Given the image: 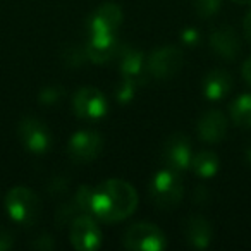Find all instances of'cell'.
Segmentation results:
<instances>
[{
    "mask_svg": "<svg viewBox=\"0 0 251 251\" xmlns=\"http://www.w3.org/2000/svg\"><path fill=\"white\" fill-rule=\"evenodd\" d=\"M134 95H136V84H134L133 81L122 77V81L117 84V88H115V100L121 105H126L133 100Z\"/></svg>",
    "mask_w": 251,
    "mask_h": 251,
    "instance_id": "obj_24",
    "label": "cell"
},
{
    "mask_svg": "<svg viewBox=\"0 0 251 251\" xmlns=\"http://www.w3.org/2000/svg\"><path fill=\"white\" fill-rule=\"evenodd\" d=\"M29 246L35 248V250H43V251H50L55 248V241L50 234H43V236H38L35 241L29 243Z\"/></svg>",
    "mask_w": 251,
    "mask_h": 251,
    "instance_id": "obj_25",
    "label": "cell"
},
{
    "mask_svg": "<svg viewBox=\"0 0 251 251\" xmlns=\"http://www.w3.org/2000/svg\"><path fill=\"white\" fill-rule=\"evenodd\" d=\"M244 33H246L248 40L251 42V11L248 12V16L244 18Z\"/></svg>",
    "mask_w": 251,
    "mask_h": 251,
    "instance_id": "obj_31",
    "label": "cell"
},
{
    "mask_svg": "<svg viewBox=\"0 0 251 251\" xmlns=\"http://www.w3.org/2000/svg\"><path fill=\"white\" fill-rule=\"evenodd\" d=\"M181 38L186 45L195 47V45H198V42H200V33H198V29H195V28H186L184 31H182Z\"/></svg>",
    "mask_w": 251,
    "mask_h": 251,
    "instance_id": "obj_29",
    "label": "cell"
},
{
    "mask_svg": "<svg viewBox=\"0 0 251 251\" xmlns=\"http://www.w3.org/2000/svg\"><path fill=\"white\" fill-rule=\"evenodd\" d=\"M66 189H67V179L60 177V176L53 177L52 181H50V184H49V193L52 196L62 195V193H66Z\"/></svg>",
    "mask_w": 251,
    "mask_h": 251,
    "instance_id": "obj_28",
    "label": "cell"
},
{
    "mask_svg": "<svg viewBox=\"0 0 251 251\" xmlns=\"http://www.w3.org/2000/svg\"><path fill=\"white\" fill-rule=\"evenodd\" d=\"M189 167L203 179H208L212 176H215V172L219 171V157L213 151H200V153L193 155V160Z\"/></svg>",
    "mask_w": 251,
    "mask_h": 251,
    "instance_id": "obj_18",
    "label": "cell"
},
{
    "mask_svg": "<svg viewBox=\"0 0 251 251\" xmlns=\"http://www.w3.org/2000/svg\"><path fill=\"white\" fill-rule=\"evenodd\" d=\"M138 206V195L129 182L108 179L93 189L91 215L103 222H121L133 215Z\"/></svg>",
    "mask_w": 251,
    "mask_h": 251,
    "instance_id": "obj_1",
    "label": "cell"
},
{
    "mask_svg": "<svg viewBox=\"0 0 251 251\" xmlns=\"http://www.w3.org/2000/svg\"><path fill=\"white\" fill-rule=\"evenodd\" d=\"M73 108L74 114L79 119L86 121H98L101 119L108 110V103L105 95L100 90L91 86H84L74 93L73 98Z\"/></svg>",
    "mask_w": 251,
    "mask_h": 251,
    "instance_id": "obj_10",
    "label": "cell"
},
{
    "mask_svg": "<svg viewBox=\"0 0 251 251\" xmlns=\"http://www.w3.org/2000/svg\"><path fill=\"white\" fill-rule=\"evenodd\" d=\"M220 4H222V0H193L195 12L201 19H208L215 16L220 9Z\"/></svg>",
    "mask_w": 251,
    "mask_h": 251,
    "instance_id": "obj_23",
    "label": "cell"
},
{
    "mask_svg": "<svg viewBox=\"0 0 251 251\" xmlns=\"http://www.w3.org/2000/svg\"><path fill=\"white\" fill-rule=\"evenodd\" d=\"M5 208L16 224L21 227H31L40 219V198L33 189L18 186L5 196Z\"/></svg>",
    "mask_w": 251,
    "mask_h": 251,
    "instance_id": "obj_3",
    "label": "cell"
},
{
    "mask_svg": "<svg viewBox=\"0 0 251 251\" xmlns=\"http://www.w3.org/2000/svg\"><path fill=\"white\" fill-rule=\"evenodd\" d=\"M14 246V236L5 226L0 224V251H7Z\"/></svg>",
    "mask_w": 251,
    "mask_h": 251,
    "instance_id": "obj_26",
    "label": "cell"
},
{
    "mask_svg": "<svg viewBox=\"0 0 251 251\" xmlns=\"http://www.w3.org/2000/svg\"><path fill=\"white\" fill-rule=\"evenodd\" d=\"M227 134V119L220 110H208L198 119V136L205 143H219Z\"/></svg>",
    "mask_w": 251,
    "mask_h": 251,
    "instance_id": "obj_14",
    "label": "cell"
},
{
    "mask_svg": "<svg viewBox=\"0 0 251 251\" xmlns=\"http://www.w3.org/2000/svg\"><path fill=\"white\" fill-rule=\"evenodd\" d=\"M230 117L239 127L251 129V95H241L230 105Z\"/></svg>",
    "mask_w": 251,
    "mask_h": 251,
    "instance_id": "obj_19",
    "label": "cell"
},
{
    "mask_svg": "<svg viewBox=\"0 0 251 251\" xmlns=\"http://www.w3.org/2000/svg\"><path fill=\"white\" fill-rule=\"evenodd\" d=\"M184 236L186 241L191 244L193 248L203 250L210 244L213 236V230L210 222L201 215H191L184 222Z\"/></svg>",
    "mask_w": 251,
    "mask_h": 251,
    "instance_id": "obj_16",
    "label": "cell"
},
{
    "mask_svg": "<svg viewBox=\"0 0 251 251\" xmlns=\"http://www.w3.org/2000/svg\"><path fill=\"white\" fill-rule=\"evenodd\" d=\"M230 88H232V76L224 69L210 71L203 79V95L212 101L227 97Z\"/></svg>",
    "mask_w": 251,
    "mask_h": 251,
    "instance_id": "obj_17",
    "label": "cell"
},
{
    "mask_svg": "<svg viewBox=\"0 0 251 251\" xmlns=\"http://www.w3.org/2000/svg\"><path fill=\"white\" fill-rule=\"evenodd\" d=\"M244 160H246V164H251V145L244 150Z\"/></svg>",
    "mask_w": 251,
    "mask_h": 251,
    "instance_id": "obj_32",
    "label": "cell"
},
{
    "mask_svg": "<svg viewBox=\"0 0 251 251\" xmlns=\"http://www.w3.org/2000/svg\"><path fill=\"white\" fill-rule=\"evenodd\" d=\"M210 47L219 57L234 60L241 52V40L230 26H220L210 35Z\"/></svg>",
    "mask_w": 251,
    "mask_h": 251,
    "instance_id": "obj_13",
    "label": "cell"
},
{
    "mask_svg": "<svg viewBox=\"0 0 251 251\" xmlns=\"http://www.w3.org/2000/svg\"><path fill=\"white\" fill-rule=\"evenodd\" d=\"M69 237L77 251H93L101 244V230L90 213H79L71 222Z\"/></svg>",
    "mask_w": 251,
    "mask_h": 251,
    "instance_id": "obj_8",
    "label": "cell"
},
{
    "mask_svg": "<svg viewBox=\"0 0 251 251\" xmlns=\"http://www.w3.org/2000/svg\"><path fill=\"white\" fill-rule=\"evenodd\" d=\"M124 246L133 251H162L167 246L165 234L155 224L136 222L124 232Z\"/></svg>",
    "mask_w": 251,
    "mask_h": 251,
    "instance_id": "obj_4",
    "label": "cell"
},
{
    "mask_svg": "<svg viewBox=\"0 0 251 251\" xmlns=\"http://www.w3.org/2000/svg\"><path fill=\"white\" fill-rule=\"evenodd\" d=\"M182 182L179 172L171 167H165L153 176L150 182V196L155 206L160 210H174L182 201Z\"/></svg>",
    "mask_w": 251,
    "mask_h": 251,
    "instance_id": "obj_2",
    "label": "cell"
},
{
    "mask_svg": "<svg viewBox=\"0 0 251 251\" xmlns=\"http://www.w3.org/2000/svg\"><path fill=\"white\" fill-rule=\"evenodd\" d=\"M93 189L91 186H79L74 195V203L81 213H91V203H93Z\"/></svg>",
    "mask_w": 251,
    "mask_h": 251,
    "instance_id": "obj_22",
    "label": "cell"
},
{
    "mask_svg": "<svg viewBox=\"0 0 251 251\" xmlns=\"http://www.w3.org/2000/svg\"><path fill=\"white\" fill-rule=\"evenodd\" d=\"M122 23V11L117 4L107 2L100 5L88 19V29L93 35H114Z\"/></svg>",
    "mask_w": 251,
    "mask_h": 251,
    "instance_id": "obj_12",
    "label": "cell"
},
{
    "mask_svg": "<svg viewBox=\"0 0 251 251\" xmlns=\"http://www.w3.org/2000/svg\"><path fill=\"white\" fill-rule=\"evenodd\" d=\"M119 42L115 35H93L86 45L88 60L93 64H105L115 59L119 52Z\"/></svg>",
    "mask_w": 251,
    "mask_h": 251,
    "instance_id": "obj_15",
    "label": "cell"
},
{
    "mask_svg": "<svg viewBox=\"0 0 251 251\" xmlns=\"http://www.w3.org/2000/svg\"><path fill=\"white\" fill-rule=\"evenodd\" d=\"M18 136L23 147L35 155H45L52 147V133L49 126L36 117L21 119L18 126Z\"/></svg>",
    "mask_w": 251,
    "mask_h": 251,
    "instance_id": "obj_5",
    "label": "cell"
},
{
    "mask_svg": "<svg viewBox=\"0 0 251 251\" xmlns=\"http://www.w3.org/2000/svg\"><path fill=\"white\" fill-rule=\"evenodd\" d=\"M119 69L122 73V77L133 81L136 86H143L150 79V71L145 59V53L141 50L134 49L131 45H121L117 52Z\"/></svg>",
    "mask_w": 251,
    "mask_h": 251,
    "instance_id": "obj_7",
    "label": "cell"
},
{
    "mask_svg": "<svg viewBox=\"0 0 251 251\" xmlns=\"http://www.w3.org/2000/svg\"><path fill=\"white\" fill-rule=\"evenodd\" d=\"M60 60L66 67H81L88 60L86 47L77 45V43H69V45L62 47Z\"/></svg>",
    "mask_w": 251,
    "mask_h": 251,
    "instance_id": "obj_20",
    "label": "cell"
},
{
    "mask_svg": "<svg viewBox=\"0 0 251 251\" xmlns=\"http://www.w3.org/2000/svg\"><path fill=\"white\" fill-rule=\"evenodd\" d=\"M232 2H236V4H239V5H250L251 4V0H232Z\"/></svg>",
    "mask_w": 251,
    "mask_h": 251,
    "instance_id": "obj_33",
    "label": "cell"
},
{
    "mask_svg": "<svg viewBox=\"0 0 251 251\" xmlns=\"http://www.w3.org/2000/svg\"><path fill=\"white\" fill-rule=\"evenodd\" d=\"M103 150V138L97 131H77L67 143V155L76 164H88L100 157Z\"/></svg>",
    "mask_w": 251,
    "mask_h": 251,
    "instance_id": "obj_9",
    "label": "cell"
},
{
    "mask_svg": "<svg viewBox=\"0 0 251 251\" xmlns=\"http://www.w3.org/2000/svg\"><path fill=\"white\" fill-rule=\"evenodd\" d=\"M208 200H210V189L205 184H198L193 189V201L196 205H205V203H208Z\"/></svg>",
    "mask_w": 251,
    "mask_h": 251,
    "instance_id": "obj_27",
    "label": "cell"
},
{
    "mask_svg": "<svg viewBox=\"0 0 251 251\" xmlns=\"http://www.w3.org/2000/svg\"><path fill=\"white\" fill-rule=\"evenodd\" d=\"M243 77H244V81L251 86V57L246 59V62L243 64Z\"/></svg>",
    "mask_w": 251,
    "mask_h": 251,
    "instance_id": "obj_30",
    "label": "cell"
},
{
    "mask_svg": "<svg viewBox=\"0 0 251 251\" xmlns=\"http://www.w3.org/2000/svg\"><path fill=\"white\" fill-rule=\"evenodd\" d=\"M162 160L165 167H171L177 172L186 171L193 160L191 140L184 133L171 134L162 148Z\"/></svg>",
    "mask_w": 251,
    "mask_h": 251,
    "instance_id": "obj_11",
    "label": "cell"
},
{
    "mask_svg": "<svg viewBox=\"0 0 251 251\" xmlns=\"http://www.w3.org/2000/svg\"><path fill=\"white\" fill-rule=\"evenodd\" d=\"M64 95H66V91H64L62 86H59V84H50V86H45L40 90L38 100L42 105H55L62 100Z\"/></svg>",
    "mask_w": 251,
    "mask_h": 251,
    "instance_id": "obj_21",
    "label": "cell"
},
{
    "mask_svg": "<svg viewBox=\"0 0 251 251\" xmlns=\"http://www.w3.org/2000/svg\"><path fill=\"white\" fill-rule=\"evenodd\" d=\"M182 50L176 45H164L148 55L147 64L150 76L155 79H169L182 67Z\"/></svg>",
    "mask_w": 251,
    "mask_h": 251,
    "instance_id": "obj_6",
    "label": "cell"
}]
</instances>
